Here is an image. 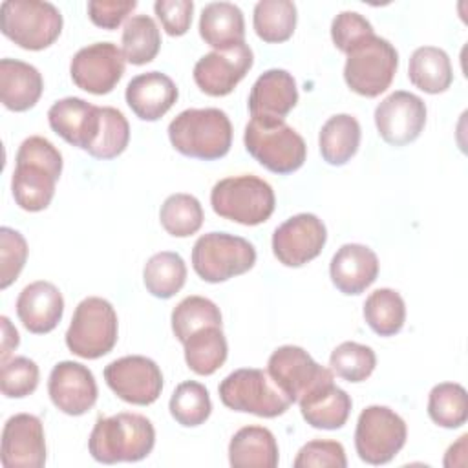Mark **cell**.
<instances>
[{
  "label": "cell",
  "instance_id": "obj_1",
  "mask_svg": "<svg viewBox=\"0 0 468 468\" xmlns=\"http://www.w3.org/2000/svg\"><path fill=\"white\" fill-rule=\"evenodd\" d=\"M16 166L11 177L15 203L27 212L48 208L55 196V185L62 174V154L51 141L31 135L16 152Z\"/></svg>",
  "mask_w": 468,
  "mask_h": 468
},
{
  "label": "cell",
  "instance_id": "obj_2",
  "mask_svg": "<svg viewBox=\"0 0 468 468\" xmlns=\"http://www.w3.org/2000/svg\"><path fill=\"white\" fill-rule=\"evenodd\" d=\"M154 444V424L139 413H117L97 419L88 439L91 457L104 464L141 461L150 455Z\"/></svg>",
  "mask_w": 468,
  "mask_h": 468
},
{
  "label": "cell",
  "instance_id": "obj_3",
  "mask_svg": "<svg viewBox=\"0 0 468 468\" xmlns=\"http://www.w3.org/2000/svg\"><path fill=\"white\" fill-rule=\"evenodd\" d=\"M168 139L186 157L214 161L229 154L232 124L219 108H188L168 124Z\"/></svg>",
  "mask_w": 468,
  "mask_h": 468
},
{
  "label": "cell",
  "instance_id": "obj_4",
  "mask_svg": "<svg viewBox=\"0 0 468 468\" xmlns=\"http://www.w3.org/2000/svg\"><path fill=\"white\" fill-rule=\"evenodd\" d=\"M243 143L263 168L282 176L296 172L307 157L303 137L280 119H250Z\"/></svg>",
  "mask_w": 468,
  "mask_h": 468
},
{
  "label": "cell",
  "instance_id": "obj_5",
  "mask_svg": "<svg viewBox=\"0 0 468 468\" xmlns=\"http://www.w3.org/2000/svg\"><path fill=\"white\" fill-rule=\"evenodd\" d=\"M214 212L239 225L265 223L276 207L272 186L258 176H232L218 181L210 192Z\"/></svg>",
  "mask_w": 468,
  "mask_h": 468
},
{
  "label": "cell",
  "instance_id": "obj_6",
  "mask_svg": "<svg viewBox=\"0 0 468 468\" xmlns=\"http://www.w3.org/2000/svg\"><path fill=\"white\" fill-rule=\"evenodd\" d=\"M0 27L16 46L40 51L60 37L62 15L51 2L5 0L0 5Z\"/></svg>",
  "mask_w": 468,
  "mask_h": 468
},
{
  "label": "cell",
  "instance_id": "obj_7",
  "mask_svg": "<svg viewBox=\"0 0 468 468\" xmlns=\"http://www.w3.org/2000/svg\"><path fill=\"white\" fill-rule=\"evenodd\" d=\"M117 313L113 305L99 296L84 298L73 313L66 331L68 349L88 360L108 355L117 344Z\"/></svg>",
  "mask_w": 468,
  "mask_h": 468
},
{
  "label": "cell",
  "instance_id": "obj_8",
  "mask_svg": "<svg viewBox=\"0 0 468 468\" xmlns=\"http://www.w3.org/2000/svg\"><path fill=\"white\" fill-rule=\"evenodd\" d=\"M218 393L229 410L265 419L283 415L292 404L269 373L256 367H241L227 375L221 380Z\"/></svg>",
  "mask_w": 468,
  "mask_h": 468
},
{
  "label": "cell",
  "instance_id": "obj_9",
  "mask_svg": "<svg viewBox=\"0 0 468 468\" xmlns=\"http://www.w3.org/2000/svg\"><path fill=\"white\" fill-rule=\"evenodd\" d=\"M397 68L399 53L393 44L373 33L347 53L344 80L362 97H378L393 82Z\"/></svg>",
  "mask_w": 468,
  "mask_h": 468
},
{
  "label": "cell",
  "instance_id": "obj_10",
  "mask_svg": "<svg viewBox=\"0 0 468 468\" xmlns=\"http://www.w3.org/2000/svg\"><path fill=\"white\" fill-rule=\"evenodd\" d=\"M256 263V249L245 238L229 232H208L192 247V267L196 274L219 283L250 271Z\"/></svg>",
  "mask_w": 468,
  "mask_h": 468
},
{
  "label": "cell",
  "instance_id": "obj_11",
  "mask_svg": "<svg viewBox=\"0 0 468 468\" xmlns=\"http://www.w3.org/2000/svg\"><path fill=\"white\" fill-rule=\"evenodd\" d=\"M404 419L388 406H367L360 411L355 430V448L367 464L389 463L406 444Z\"/></svg>",
  "mask_w": 468,
  "mask_h": 468
},
{
  "label": "cell",
  "instance_id": "obj_12",
  "mask_svg": "<svg viewBox=\"0 0 468 468\" xmlns=\"http://www.w3.org/2000/svg\"><path fill=\"white\" fill-rule=\"evenodd\" d=\"M108 388L124 402L148 406L155 402L163 391V373L159 366L141 355H130L110 362L104 367Z\"/></svg>",
  "mask_w": 468,
  "mask_h": 468
},
{
  "label": "cell",
  "instance_id": "obj_13",
  "mask_svg": "<svg viewBox=\"0 0 468 468\" xmlns=\"http://www.w3.org/2000/svg\"><path fill=\"white\" fill-rule=\"evenodd\" d=\"M267 373L291 402H298L316 386L333 380V371L320 366L298 346H282L269 356Z\"/></svg>",
  "mask_w": 468,
  "mask_h": 468
},
{
  "label": "cell",
  "instance_id": "obj_14",
  "mask_svg": "<svg viewBox=\"0 0 468 468\" xmlns=\"http://www.w3.org/2000/svg\"><path fill=\"white\" fill-rule=\"evenodd\" d=\"M69 75L73 84L88 93H110L124 75V55L112 42L90 44L73 55Z\"/></svg>",
  "mask_w": 468,
  "mask_h": 468
},
{
  "label": "cell",
  "instance_id": "obj_15",
  "mask_svg": "<svg viewBox=\"0 0 468 468\" xmlns=\"http://www.w3.org/2000/svg\"><path fill=\"white\" fill-rule=\"evenodd\" d=\"M327 241L324 221L309 212L285 219L272 234V252L285 267H302L314 260Z\"/></svg>",
  "mask_w": 468,
  "mask_h": 468
},
{
  "label": "cell",
  "instance_id": "obj_16",
  "mask_svg": "<svg viewBox=\"0 0 468 468\" xmlns=\"http://www.w3.org/2000/svg\"><path fill=\"white\" fill-rule=\"evenodd\" d=\"M375 124L378 135L391 146L413 143L426 124L424 101L410 91L389 93L375 108Z\"/></svg>",
  "mask_w": 468,
  "mask_h": 468
},
{
  "label": "cell",
  "instance_id": "obj_17",
  "mask_svg": "<svg viewBox=\"0 0 468 468\" xmlns=\"http://www.w3.org/2000/svg\"><path fill=\"white\" fill-rule=\"evenodd\" d=\"M252 49L243 42L230 49L203 55L194 66V82L210 97L229 95L252 68Z\"/></svg>",
  "mask_w": 468,
  "mask_h": 468
},
{
  "label": "cell",
  "instance_id": "obj_18",
  "mask_svg": "<svg viewBox=\"0 0 468 468\" xmlns=\"http://www.w3.org/2000/svg\"><path fill=\"white\" fill-rule=\"evenodd\" d=\"M0 461L4 468H42L46 464L44 426L37 415L16 413L5 420Z\"/></svg>",
  "mask_w": 468,
  "mask_h": 468
},
{
  "label": "cell",
  "instance_id": "obj_19",
  "mask_svg": "<svg viewBox=\"0 0 468 468\" xmlns=\"http://www.w3.org/2000/svg\"><path fill=\"white\" fill-rule=\"evenodd\" d=\"M48 393L55 408L71 417L91 410L99 395L93 373L73 360H62L51 369Z\"/></svg>",
  "mask_w": 468,
  "mask_h": 468
},
{
  "label": "cell",
  "instance_id": "obj_20",
  "mask_svg": "<svg viewBox=\"0 0 468 468\" xmlns=\"http://www.w3.org/2000/svg\"><path fill=\"white\" fill-rule=\"evenodd\" d=\"M51 130L66 143L90 150L101 128V106H93L79 97H66L48 110Z\"/></svg>",
  "mask_w": 468,
  "mask_h": 468
},
{
  "label": "cell",
  "instance_id": "obj_21",
  "mask_svg": "<svg viewBox=\"0 0 468 468\" xmlns=\"http://www.w3.org/2000/svg\"><path fill=\"white\" fill-rule=\"evenodd\" d=\"M298 88L294 77L285 69H267L250 88L249 112L252 119H280L296 106Z\"/></svg>",
  "mask_w": 468,
  "mask_h": 468
},
{
  "label": "cell",
  "instance_id": "obj_22",
  "mask_svg": "<svg viewBox=\"0 0 468 468\" xmlns=\"http://www.w3.org/2000/svg\"><path fill=\"white\" fill-rule=\"evenodd\" d=\"M64 314V298L51 282H33L16 298V316L22 325L35 335L53 331Z\"/></svg>",
  "mask_w": 468,
  "mask_h": 468
},
{
  "label": "cell",
  "instance_id": "obj_23",
  "mask_svg": "<svg viewBox=\"0 0 468 468\" xmlns=\"http://www.w3.org/2000/svg\"><path fill=\"white\" fill-rule=\"evenodd\" d=\"M329 274L342 294H360L377 280L378 258L366 245L346 243L331 258Z\"/></svg>",
  "mask_w": 468,
  "mask_h": 468
},
{
  "label": "cell",
  "instance_id": "obj_24",
  "mask_svg": "<svg viewBox=\"0 0 468 468\" xmlns=\"http://www.w3.org/2000/svg\"><path fill=\"white\" fill-rule=\"evenodd\" d=\"M177 86L161 71H146L126 86V104L141 121L161 119L177 101Z\"/></svg>",
  "mask_w": 468,
  "mask_h": 468
},
{
  "label": "cell",
  "instance_id": "obj_25",
  "mask_svg": "<svg viewBox=\"0 0 468 468\" xmlns=\"http://www.w3.org/2000/svg\"><path fill=\"white\" fill-rule=\"evenodd\" d=\"M300 411L305 422L316 430H338L351 413V397L333 380L324 382L305 393L300 400Z\"/></svg>",
  "mask_w": 468,
  "mask_h": 468
},
{
  "label": "cell",
  "instance_id": "obj_26",
  "mask_svg": "<svg viewBox=\"0 0 468 468\" xmlns=\"http://www.w3.org/2000/svg\"><path fill=\"white\" fill-rule=\"evenodd\" d=\"M44 90L40 71L16 58L0 60V99L11 112H26L33 108Z\"/></svg>",
  "mask_w": 468,
  "mask_h": 468
},
{
  "label": "cell",
  "instance_id": "obj_27",
  "mask_svg": "<svg viewBox=\"0 0 468 468\" xmlns=\"http://www.w3.org/2000/svg\"><path fill=\"white\" fill-rule=\"evenodd\" d=\"M229 463L232 468H276L278 442L274 433L263 426L239 428L229 444Z\"/></svg>",
  "mask_w": 468,
  "mask_h": 468
},
{
  "label": "cell",
  "instance_id": "obj_28",
  "mask_svg": "<svg viewBox=\"0 0 468 468\" xmlns=\"http://www.w3.org/2000/svg\"><path fill=\"white\" fill-rule=\"evenodd\" d=\"M199 35L205 44L216 49H230L245 40V18L230 2L207 4L199 16Z\"/></svg>",
  "mask_w": 468,
  "mask_h": 468
},
{
  "label": "cell",
  "instance_id": "obj_29",
  "mask_svg": "<svg viewBox=\"0 0 468 468\" xmlns=\"http://www.w3.org/2000/svg\"><path fill=\"white\" fill-rule=\"evenodd\" d=\"M408 77L410 82L424 93L435 95L446 91L453 80L448 53L435 46L417 48L410 57Z\"/></svg>",
  "mask_w": 468,
  "mask_h": 468
},
{
  "label": "cell",
  "instance_id": "obj_30",
  "mask_svg": "<svg viewBox=\"0 0 468 468\" xmlns=\"http://www.w3.org/2000/svg\"><path fill=\"white\" fill-rule=\"evenodd\" d=\"M360 124L349 113H336L329 117L318 135L320 154L325 163L333 166L346 165L360 146Z\"/></svg>",
  "mask_w": 468,
  "mask_h": 468
},
{
  "label": "cell",
  "instance_id": "obj_31",
  "mask_svg": "<svg viewBox=\"0 0 468 468\" xmlns=\"http://www.w3.org/2000/svg\"><path fill=\"white\" fill-rule=\"evenodd\" d=\"M185 362L197 375L216 373L227 360V338L221 325H207L192 333L185 342Z\"/></svg>",
  "mask_w": 468,
  "mask_h": 468
},
{
  "label": "cell",
  "instance_id": "obj_32",
  "mask_svg": "<svg viewBox=\"0 0 468 468\" xmlns=\"http://www.w3.org/2000/svg\"><path fill=\"white\" fill-rule=\"evenodd\" d=\"M143 282L146 291L155 298H172L186 282L185 260L172 250L154 254L143 269Z\"/></svg>",
  "mask_w": 468,
  "mask_h": 468
},
{
  "label": "cell",
  "instance_id": "obj_33",
  "mask_svg": "<svg viewBox=\"0 0 468 468\" xmlns=\"http://www.w3.org/2000/svg\"><path fill=\"white\" fill-rule=\"evenodd\" d=\"M296 5L291 0H261L254 5L252 26L256 35L269 44H280L292 37L296 27Z\"/></svg>",
  "mask_w": 468,
  "mask_h": 468
},
{
  "label": "cell",
  "instance_id": "obj_34",
  "mask_svg": "<svg viewBox=\"0 0 468 468\" xmlns=\"http://www.w3.org/2000/svg\"><path fill=\"white\" fill-rule=\"evenodd\" d=\"M122 55L133 66L152 62L161 48V33L155 20L148 15H133L122 27Z\"/></svg>",
  "mask_w": 468,
  "mask_h": 468
},
{
  "label": "cell",
  "instance_id": "obj_35",
  "mask_svg": "<svg viewBox=\"0 0 468 468\" xmlns=\"http://www.w3.org/2000/svg\"><path fill=\"white\" fill-rule=\"evenodd\" d=\"M364 320L377 335L393 336L406 322V303L395 289H377L364 302Z\"/></svg>",
  "mask_w": 468,
  "mask_h": 468
},
{
  "label": "cell",
  "instance_id": "obj_36",
  "mask_svg": "<svg viewBox=\"0 0 468 468\" xmlns=\"http://www.w3.org/2000/svg\"><path fill=\"white\" fill-rule=\"evenodd\" d=\"M205 214L197 197L190 194H172L165 199L159 210L163 229L174 238H188L203 225Z\"/></svg>",
  "mask_w": 468,
  "mask_h": 468
},
{
  "label": "cell",
  "instance_id": "obj_37",
  "mask_svg": "<svg viewBox=\"0 0 468 468\" xmlns=\"http://www.w3.org/2000/svg\"><path fill=\"white\" fill-rule=\"evenodd\" d=\"M428 415L441 428H459L468 419L466 389L457 382H441L428 395Z\"/></svg>",
  "mask_w": 468,
  "mask_h": 468
},
{
  "label": "cell",
  "instance_id": "obj_38",
  "mask_svg": "<svg viewBox=\"0 0 468 468\" xmlns=\"http://www.w3.org/2000/svg\"><path fill=\"white\" fill-rule=\"evenodd\" d=\"M168 408H170V415L174 417V420L186 428L203 424L212 413V402H210L208 389L196 380L181 382L174 389Z\"/></svg>",
  "mask_w": 468,
  "mask_h": 468
},
{
  "label": "cell",
  "instance_id": "obj_39",
  "mask_svg": "<svg viewBox=\"0 0 468 468\" xmlns=\"http://www.w3.org/2000/svg\"><path fill=\"white\" fill-rule=\"evenodd\" d=\"M170 320L176 338L183 344L197 329L221 325V311L205 296H186L174 307Z\"/></svg>",
  "mask_w": 468,
  "mask_h": 468
},
{
  "label": "cell",
  "instance_id": "obj_40",
  "mask_svg": "<svg viewBox=\"0 0 468 468\" xmlns=\"http://www.w3.org/2000/svg\"><path fill=\"white\" fill-rule=\"evenodd\" d=\"M130 143V124L122 112L112 106H101V128L88 154L95 159H113L121 155Z\"/></svg>",
  "mask_w": 468,
  "mask_h": 468
},
{
  "label": "cell",
  "instance_id": "obj_41",
  "mask_svg": "<svg viewBox=\"0 0 468 468\" xmlns=\"http://www.w3.org/2000/svg\"><path fill=\"white\" fill-rule=\"evenodd\" d=\"M329 366L336 377L347 382H362L373 373L377 356L369 346L358 342H342L333 349Z\"/></svg>",
  "mask_w": 468,
  "mask_h": 468
},
{
  "label": "cell",
  "instance_id": "obj_42",
  "mask_svg": "<svg viewBox=\"0 0 468 468\" xmlns=\"http://www.w3.org/2000/svg\"><path fill=\"white\" fill-rule=\"evenodd\" d=\"M38 366L27 356H15L2 364L0 389L7 399L31 395L38 386Z\"/></svg>",
  "mask_w": 468,
  "mask_h": 468
},
{
  "label": "cell",
  "instance_id": "obj_43",
  "mask_svg": "<svg viewBox=\"0 0 468 468\" xmlns=\"http://www.w3.org/2000/svg\"><path fill=\"white\" fill-rule=\"evenodd\" d=\"M27 260L26 238L9 227L0 229V289H7L20 274Z\"/></svg>",
  "mask_w": 468,
  "mask_h": 468
},
{
  "label": "cell",
  "instance_id": "obj_44",
  "mask_svg": "<svg viewBox=\"0 0 468 468\" xmlns=\"http://www.w3.org/2000/svg\"><path fill=\"white\" fill-rule=\"evenodd\" d=\"M375 31H373V26L369 24V20L355 11L338 13L331 24V38H333L335 46L346 55L358 42H362L366 37H369Z\"/></svg>",
  "mask_w": 468,
  "mask_h": 468
},
{
  "label": "cell",
  "instance_id": "obj_45",
  "mask_svg": "<svg viewBox=\"0 0 468 468\" xmlns=\"http://www.w3.org/2000/svg\"><path fill=\"white\" fill-rule=\"evenodd\" d=\"M294 468H311V466H333L346 468V450L338 441H322L314 439L303 444L292 461Z\"/></svg>",
  "mask_w": 468,
  "mask_h": 468
},
{
  "label": "cell",
  "instance_id": "obj_46",
  "mask_svg": "<svg viewBox=\"0 0 468 468\" xmlns=\"http://www.w3.org/2000/svg\"><path fill=\"white\" fill-rule=\"evenodd\" d=\"M154 11L163 29L170 37H181L190 29L194 2L192 0H157Z\"/></svg>",
  "mask_w": 468,
  "mask_h": 468
},
{
  "label": "cell",
  "instance_id": "obj_47",
  "mask_svg": "<svg viewBox=\"0 0 468 468\" xmlns=\"http://www.w3.org/2000/svg\"><path fill=\"white\" fill-rule=\"evenodd\" d=\"M135 7V0H91L88 2V16L97 27L117 29Z\"/></svg>",
  "mask_w": 468,
  "mask_h": 468
},
{
  "label": "cell",
  "instance_id": "obj_48",
  "mask_svg": "<svg viewBox=\"0 0 468 468\" xmlns=\"http://www.w3.org/2000/svg\"><path fill=\"white\" fill-rule=\"evenodd\" d=\"M2 322V353H0V360L2 364L7 362V356L11 355V351H15L18 347V331L13 327V324L9 322L7 316L0 318Z\"/></svg>",
  "mask_w": 468,
  "mask_h": 468
}]
</instances>
